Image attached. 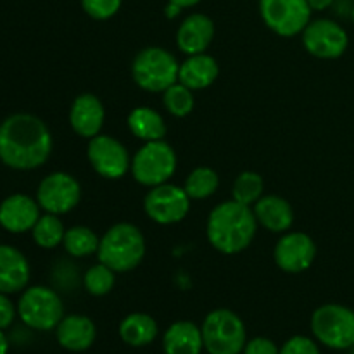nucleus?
Masks as SVG:
<instances>
[{
  "label": "nucleus",
  "instance_id": "obj_1",
  "mask_svg": "<svg viewBox=\"0 0 354 354\" xmlns=\"http://www.w3.org/2000/svg\"><path fill=\"white\" fill-rule=\"evenodd\" d=\"M52 135L35 114L16 113L0 123V161L17 171L37 169L52 154Z\"/></svg>",
  "mask_w": 354,
  "mask_h": 354
},
{
  "label": "nucleus",
  "instance_id": "obj_2",
  "mask_svg": "<svg viewBox=\"0 0 354 354\" xmlns=\"http://www.w3.org/2000/svg\"><path fill=\"white\" fill-rule=\"evenodd\" d=\"M258 220L252 207L237 201H225L207 216L206 235L209 244L221 254H239L254 241Z\"/></svg>",
  "mask_w": 354,
  "mask_h": 354
},
{
  "label": "nucleus",
  "instance_id": "obj_3",
  "mask_svg": "<svg viewBox=\"0 0 354 354\" xmlns=\"http://www.w3.org/2000/svg\"><path fill=\"white\" fill-rule=\"evenodd\" d=\"M145 256V237L131 223H116L100 237L97 258L116 273L137 268Z\"/></svg>",
  "mask_w": 354,
  "mask_h": 354
},
{
  "label": "nucleus",
  "instance_id": "obj_4",
  "mask_svg": "<svg viewBox=\"0 0 354 354\" xmlns=\"http://www.w3.org/2000/svg\"><path fill=\"white\" fill-rule=\"evenodd\" d=\"M180 64L175 55L162 47H147L138 52L131 64L133 82L145 92L162 93L178 82Z\"/></svg>",
  "mask_w": 354,
  "mask_h": 354
},
{
  "label": "nucleus",
  "instance_id": "obj_5",
  "mask_svg": "<svg viewBox=\"0 0 354 354\" xmlns=\"http://www.w3.org/2000/svg\"><path fill=\"white\" fill-rule=\"evenodd\" d=\"M204 348L209 354H239L244 351L248 334L244 322L230 310H214L203 322Z\"/></svg>",
  "mask_w": 354,
  "mask_h": 354
},
{
  "label": "nucleus",
  "instance_id": "obj_6",
  "mask_svg": "<svg viewBox=\"0 0 354 354\" xmlns=\"http://www.w3.org/2000/svg\"><path fill=\"white\" fill-rule=\"evenodd\" d=\"M130 171L140 185L149 189L168 183L176 171L175 149L165 138L145 142L131 158Z\"/></svg>",
  "mask_w": 354,
  "mask_h": 354
},
{
  "label": "nucleus",
  "instance_id": "obj_7",
  "mask_svg": "<svg viewBox=\"0 0 354 354\" xmlns=\"http://www.w3.org/2000/svg\"><path fill=\"white\" fill-rule=\"evenodd\" d=\"M17 315L26 327L33 330H54L64 318V304L54 289L33 286L23 290L17 303Z\"/></svg>",
  "mask_w": 354,
  "mask_h": 354
},
{
  "label": "nucleus",
  "instance_id": "obj_8",
  "mask_svg": "<svg viewBox=\"0 0 354 354\" xmlns=\"http://www.w3.org/2000/svg\"><path fill=\"white\" fill-rule=\"evenodd\" d=\"M311 332L327 348L351 349L354 346V311L342 304H324L311 317Z\"/></svg>",
  "mask_w": 354,
  "mask_h": 354
},
{
  "label": "nucleus",
  "instance_id": "obj_9",
  "mask_svg": "<svg viewBox=\"0 0 354 354\" xmlns=\"http://www.w3.org/2000/svg\"><path fill=\"white\" fill-rule=\"evenodd\" d=\"M308 0H259V14L266 26L279 37H296L311 21Z\"/></svg>",
  "mask_w": 354,
  "mask_h": 354
},
{
  "label": "nucleus",
  "instance_id": "obj_10",
  "mask_svg": "<svg viewBox=\"0 0 354 354\" xmlns=\"http://www.w3.org/2000/svg\"><path fill=\"white\" fill-rule=\"evenodd\" d=\"M190 201L183 187L162 183L145 194L144 211L154 223L175 225L189 214Z\"/></svg>",
  "mask_w": 354,
  "mask_h": 354
},
{
  "label": "nucleus",
  "instance_id": "obj_11",
  "mask_svg": "<svg viewBox=\"0 0 354 354\" xmlns=\"http://www.w3.org/2000/svg\"><path fill=\"white\" fill-rule=\"evenodd\" d=\"M82 201V185L73 175L55 171L45 176L37 189V203L45 213L61 214L75 209Z\"/></svg>",
  "mask_w": 354,
  "mask_h": 354
},
{
  "label": "nucleus",
  "instance_id": "obj_12",
  "mask_svg": "<svg viewBox=\"0 0 354 354\" xmlns=\"http://www.w3.org/2000/svg\"><path fill=\"white\" fill-rule=\"evenodd\" d=\"M86 158L97 175L107 180H120L130 171L131 159L127 147L111 135L99 133L90 138L86 147Z\"/></svg>",
  "mask_w": 354,
  "mask_h": 354
},
{
  "label": "nucleus",
  "instance_id": "obj_13",
  "mask_svg": "<svg viewBox=\"0 0 354 354\" xmlns=\"http://www.w3.org/2000/svg\"><path fill=\"white\" fill-rule=\"evenodd\" d=\"M303 45L313 57L337 59L349 45L348 31L332 19L310 21L303 31Z\"/></svg>",
  "mask_w": 354,
  "mask_h": 354
},
{
  "label": "nucleus",
  "instance_id": "obj_14",
  "mask_svg": "<svg viewBox=\"0 0 354 354\" xmlns=\"http://www.w3.org/2000/svg\"><path fill=\"white\" fill-rule=\"evenodd\" d=\"M277 266L286 273H303L317 259V244L303 232H286L273 251Z\"/></svg>",
  "mask_w": 354,
  "mask_h": 354
},
{
  "label": "nucleus",
  "instance_id": "obj_15",
  "mask_svg": "<svg viewBox=\"0 0 354 354\" xmlns=\"http://www.w3.org/2000/svg\"><path fill=\"white\" fill-rule=\"evenodd\" d=\"M40 204L26 194H12L0 203V227L9 234L33 230L40 214Z\"/></svg>",
  "mask_w": 354,
  "mask_h": 354
},
{
  "label": "nucleus",
  "instance_id": "obj_16",
  "mask_svg": "<svg viewBox=\"0 0 354 354\" xmlns=\"http://www.w3.org/2000/svg\"><path fill=\"white\" fill-rule=\"evenodd\" d=\"M106 120V109L99 97L93 93H82L76 97L69 109V124L82 138H93L100 133Z\"/></svg>",
  "mask_w": 354,
  "mask_h": 354
},
{
  "label": "nucleus",
  "instance_id": "obj_17",
  "mask_svg": "<svg viewBox=\"0 0 354 354\" xmlns=\"http://www.w3.org/2000/svg\"><path fill=\"white\" fill-rule=\"evenodd\" d=\"M214 38V23L206 14H190L176 31V47L185 55L203 54Z\"/></svg>",
  "mask_w": 354,
  "mask_h": 354
},
{
  "label": "nucleus",
  "instance_id": "obj_18",
  "mask_svg": "<svg viewBox=\"0 0 354 354\" xmlns=\"http://www.w3.org/2000/svg\"><path fill=\"white\" fill-rule=\"evenodd\" d=\"M30 263L19 249L0 244V292H23L30 282Z\"/></svg>",
  "mask_w": 354,
  "mask_h": 354
},
{
  "label": "nucleus",
  "instance_id": "obj_19",
  "mask_svg": "<svg viewBox=\"0 0 354 354\" xmlns=\"http://www.w3.org/2000/svg\"><path fill=\"white\" fill-rule=\"evenodd\" d=\"M55 337L68 351L82 353L92 348L97 337V328L85 315H68L55 327Z\"/></svg>",
  "mask_w": 354,
  "mask_h": 354
},
{
  "label": "nucleus",
  "instance_id": "obj_20",
  "mask_svg": "<svg viewBox=\"0 0 354 354\" xmlns=\"http://www.w3.org/2000/svg\"><path fill=\"white\" fill-rule=\"evenodd\" d=\"M258 225L272 234H286L294 223V209L289 201L280 196H263L252 206Z\"/></svg>",
  "mask_w": 354,
  "mask_h": 354
},
{
  "label": "nucleus",
  "instance_id": "obj_21",
  "mask_svg": "<svg viewBox=\"0 0 354 354\" xmlns=\"http://www.w3.org/2000/svg\"><path fill=\"white\" fill-rule=\"evenodd\" d=\"M218 75H220V66L216 59L203 52V54L187 55L185 61L180 64L178 82L196 92L213 85Z\"/></svg>",
  "mask_w": 354,
  "mask_h": 354
},
{
  "label": "nucleus",
  "instance_id": "obj_22",
  "mask_svg": "<svg viewBox=\"0 0 354 354\" xmlns=\"http://www.w3.org/2000/svg\"><path fill=\"white\" fill-rule=\"evenodd\" d=\"M165 354H201L204 349L203 330L192 322H175L162 339Z\"/></svg>",
  "mask_w": 354,
  "mask_h": 354
},
{
  "label": "nucleus",
  "instance_id": "obj_23",
  "mask_svg": "<svg viewBox=\"0 0 354 354\" xmlns=\"http://www.w3.org/2000/svg\"><path fill=\"white\" fill-rule=\"evenodd\" d=\"M158 324L151 315L131 313L120 324V337L131 348H144L158 337Z\"/></svg>",
  "mask_w": 354,
  "mask_h": 354
},
{
  "label": "nucleus",
  "instance_id": "obj_24",
  "mask_svg": "<svg viewBox=\"0 0 354 354\" xmlns=\"http://www.w3.org/2000/svg\"><path fill=\"white\" fill-rule=\"evenodd\" d=\"M128 128L131 135L144 142L162 140L166 135V123L165 118L158 111L151 109L147 106L135 107L128 114Z\"/></svg>",
  "mask_w": 354,
  "mask_h": 354
},
{
  "label": "nucleus",
  "instance_id": "obj_25",
  "mask_svg": "<svg viewBox=\"0 0 354 354\" xmlns=\"http://www.w3.org/2000/svg\"><path fill=\"white\" fill-rule=\"evenodd\" d=\"M100 239L97 237L95 232L88 227H82V225L68 228L64 241H62V248L71 258H88V256L97 254Z\"/></svg>",
  "mask_w": 354,
  "mask_h": 354
},
{
  "label": "nucleus",
  "instance_id": "obj_26",
  "mask_svg": "<svg viewBox=\"0 0 354 354\" xmlns=\"http://www.w3.org/2000/svg\"><path fill=\"white\" fill-rule=\"evenodd\" d=\"M31 235H33V241L38 248L55 249L57 245H62L66 228L57 214L45 213L38 218L33 230H31Z\"/></svg>",
  "mask_w": 354,
  "mask_h": 354
},
{
  "label": "nucleus",
  "instance_id": "obj_27",
  "mask_svg": "<svg viewBox=\"0 0 354 354\" xmlns=\"http://www.w3.org/2000/svg\"><path fill=\"white\" fill-rule=\"evenodd\" d=\"M218 187H220V176H218V173L213 168H207V166H199V168L189 173L183 189L189 194L190 199L201 201L214 196Z\"/></svg>",
  "mask_w": 354,
  "mask_h": 354
},
{
  "label": "nucleus",
  "instance_id": "obj_28",
  "mask_svg": "<svg viewBox=\"0 0 354 354\" xmlns=\"http://www.w3.org/2000/svg\"><path fill=\"white\" fill-rule=\"evenodd\" d=\"M265 192V182L256 171H242L232 187V199L244 206H254Z\"/></svg>",
  "mask_w": 354,
  "mask_h": 354
},
{
  "label": "nucleus",
  "instance_id": "obj_29",
  "mask_svg": "<svg viewBox=\"0 0 354 354\" xmlns=\"http://www.w3.org/2000/svg\"><path fill=\"white\" fill-rule=\"evenodd\" d=\"M162 104H165L166 111L175 118H185L192 113L194 104V90L185 86L183 83L176 82L173 83L169 88L162 92Z\"/></svg>",
  "mask_w": 354,
  "mask_h": 354
},
{
  "label": "nucleus",
  "instance_id": "obj_30",
  "mask_svg": "<svg viewBox=\"0 0 354 354\" xmlns=\"http://www.w3.org/2000/svg\"><path fill=\"white\" fill-rule=\"evenodd\" d=\"M114 283H116V272H113L109 266L100 261L90 266L83 275V287L90 296H106L113 290Z\"/></svg>",
  "mask_w": 354,
  "mask_h": 354
},
{
  "label": "nucleus",
  "instance_id": "obj_31",
  "mask_svg": "<svg viewBox=\"0 0 354 354\" xmlns=\"http://www.w3.org/2000/svg\"><path fill=\"white\" fill-rule=\"evenodd\" d=\"M123 0H82V7L92 19L106 21L120 10Z\"/></svg>",
  "mask_w": 354,
  "mask_h": 354
},
{
  "label": "nucleus",
  "instance_id": "obj_32",
  "mask_svg": "<svg viewBox=\"0 0 354 354\" xmlns=\"http://www.w3.org/2000/svg\"><path fill=\"white\" fill-rule=\"evenodd\" d=\"M279 354H320L317 342L304 335H294L286 342Z\"/></svg>",
  "mask_w": 354,
  "mask_h": 354
},
{
  "label": "nucleus",
  "instance_id": "obj_33",
  "mask_svg": "<svg viewBox=\"0 0 354 354\" xmlns=\"http://www.w3.org/2000/svg\"><path fill=\"white\" fill-rule=\"evenodd\" d=\"M280 349L277 348L272 339L266 337H254L249 342H245L244 354H279Z\"/></svg>",
  "mask_w": 354,
  "mask_h": 354
},
{
  "label": "nucleus",
  "instance_id": "obj_34",
  "mask_svg": "<svg viewBox=\"0 0 354 354\" xmlns=\"http://www.w3.org/2000/svg\"><path fill=\"white\" fill-rule=\"evenodd\" d=\"M9 294H3L0 292V330L9 327L10 324L14 322L17 313V308L14 306L12 301L9 299Z\"/></svg>",
  "mask_w": 354,
  "mask_h": 354
},
{
  "label": "nucleus",
  "instance_id": "obj_35",
  "mask_svg": "<svg viewBox=\"0 0 354 354\" xmlns=\"http://www.w3.org/2000/svg\"><path fill=\"white\" fill-rule=\"evenodd\" d=\"M335 0H308L311 10H325L334 3Z\"/></svg>",
  "mask_w": 354,
  "mask_h": 354
},
{
  "label": "nucleus",
  "instance_id": "obj_36",
  "mask_svg": "<svg viewBox=\"0 0 354 354\" xmlns=\"http://www.w3.org/2000/svg\"><path fill=\"white\" fill-rule=\"evenodd\" d=\"M168 2L175 3L180 9H187V7H194L201 2V0H168Z\"/></svg>",
  "mask_w": 354,
  "mask_h": 354
},
{
  "label": "nucleus",
  "instance_id": "obj_37",
  "mask_svg": "<svg viewBox=\"0 0 354 354\" xmlns=\"http://www.w3.org/2000/svg\"><path fill=\"white\" fill-rule=\"evenodd\" d=\"M7 351H9V341H7L6 334L0 330V354H7Z\"/></svg>",
  "mask_w": 354,
  "mask_h": 354
},
{
  "label": "nucleus",
  "instance_id": "obj_38",
  "mask_svg": "<svg viewBox=\"0 0 354 354\" xmlns=\"http://www.w3.org/2000/svg\"><path fill=\"white\" fill-rule=\"evenodd\" d=\"M180 10H182V9H180L178 6H175V3L169 2L168 3V9H166V14H168V17H175L176 14L180 12Z\"/></svg>",
  "mask_w": 354,
  "mask_h": 354
},
{
  "label": "nucleus",
  "instance_id": "obj_39",
  "mask_svg": "<svg viewBox=\"0 0 354 354\" xmlns=\"http://www.w3.org/2000/svg\"><path fill=\"white\" fill-rule=\"evenodd\" d=\"M351 17H353V21H354V6H353V9H351Z\"/></svg>",
  "mask_w": 354,
  "mask_h": 354
},
{
  "label": "nucleus",
  "instance_id": "obj_40",
  "mask_svg": "<svg viewBox=\"0 0 354 354\" xmlns=\"http://www.w3.org/2000/svg\"><path fill=\"white\" fill-rule=\"evenodd\" d=\"M351 354H354V346L351 348Z\"/></svg>",
  "mask_w": 354,
  "mask_h": 354
}]
</instances>
